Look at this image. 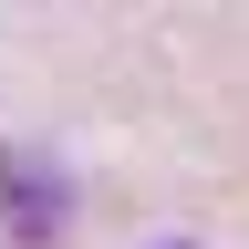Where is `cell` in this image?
I'll use <instances>...</instances> for the list:
<instances>
[{
  "label": "cell",
  "instance_id": "obj_1",
  "mask_svg": "<svg viewBox=\"0 0 249 249\" xmlns=\"http://www.w3.org/2000/svg\"><path fill=\"white\" fill-rule=\"evenodd\" d=\"M0 229H11V249H62V229H73V187H62L52 156L0 145Z\"/></svg>",
  "mask_w": 249,
  "mask_h": 249
},
{
  "label": "cell",
  "instance_id": "obj_2",
  "mask_svg": "<svg viewBox=\"0 0 249 249\" xmlns=\"http://www.w3.org/2000/svg\"><path fill=\"white\" fill-rule=\"evenodd\" d=\"M166 249H187V239H166Z\"/></svg>",
  "mask_w": 249,
  "mask_h": 249
}]
</instances>
